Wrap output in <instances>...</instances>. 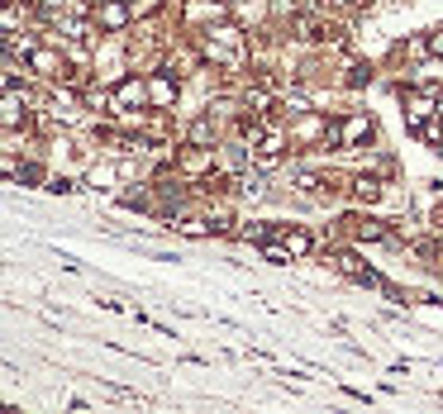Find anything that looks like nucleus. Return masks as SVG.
<instances>
[{
	"label": "nucleus",
	"instance_id": "nucleus-1",
	"mask_svg": "<svg viewBox=\"0 0 443 414\" xmlns=\"http://www.w3.org/2000/svg\"><path fill=\"white\" fill-rule=\"evenodd\" d=\"M205 48H210V57L224 62V67H238V62H243V48H238V34H233V29H210Z\"/></svg>",
	"mask_w": 443,
	"mask_h": 414
},
{
	"label": "nucleus",
	"instance_id": "nucleus-2",
	"mask_svg": "<svg viewBox=\"0 0 443 414\" xmlns=\"http://www.w3.org/2000/svg\"><path fill=\"white\" fill-rule=\"evenodd\" d=\"M362 138H372V119H367V114H353V119L338 124V143H343V148H353V143H362Z\"/></svg>",
	"mask_w": 443,
	"mask_h": 414
},
{
	"label": "nucleus",
	"instance_id": "nucleus-3",
	"mask_svg": "<svg viewBox=\"0 0 443 414\" xmlns=\"http://www.w3.org/2000/svg\"><path fill=\"white\" fill-rule=\"evenodd\" d=\"M96 19H101L105 29H124V24H129V10H124V0H101V5H96Z\"/></svg>",
	"mask_w": 443,
	"mask_h": 414
},
{
	"label": "nucleus",
	"instance_id": "nucleus-4",
	"mask_svg": "<svg viewBox=\"0 0 443 414\" xmlns=\"http://www.w3.org/2000/svg\"><path fill=\"white\" fill-rule=\"evenodd\" d=\"M143 101H153L143 81H124V86L114 91V105H119V109H129V105H143Z\"/></svg>",
	"mask_w": 443,
	"mask_h": 414
},
{
	"label": "nucleus",
	"instance_id": "nucleus-5",
	"mask_svg": "<svg viewBox=\"0 0 443 414\" xmlns=\"http://www.w3.org/2000/svg\"><path fill=\"white\" fill-rule=\"evenodd\" d=\"M29 62H34L43 77H62V72H67V67H62V57H58V53H48V48H34V53H29Z\"/></svg>",
	"mask_w": 443,
	"mask_h": 414
},
{
	"label": "nucleus",
	"instance_id": "nucleus-6",
	"mask_svg": "<svg viewBox=\"0 0 443 414\" xmlns=\"http://www.w3.org/2000/svg\"><path fill=\"white\" fill-rule=\"evenodd\" d=\"M353 200L377 205V200H381V181H377V177H357V181H353Z\"/></svg>",
	"mask_w": 443,
	"mask_h": 414
},
{
	"label": "nucleus",
	"instance_id": "nucleus-7",
	"mask_svg": "<svg viewBox=\"0 0 443 414\" xmlns=\"http://www.w3.org/2000/svg\"><path fill=\"white\" fill-rule=\"evenodd\" d=\"M238 191H243L248 200H262V196H267V177H262V167L248 172V177H238Z\"/></svg>",
	"mask_w": 443,
	"mask_h": 414
},
{
	"label": "nucleus",
	"instance_id": "nucleus-8",
	"mask_svg": "<svg viewBox=\"0 0 443 414\" xmlns=\"http://www.w3.org/2000/svg\"><path fill=\"white\" fill-rule=\"evenodd\" d=\"M348 224H353V233H357L362 243H381V238H386V229H381L377 219H348Z\"/></svg>",
	"mask_w": 443,
	"mask_h": 414
},
{
	"label": "nucleus",
	"instance_id": "nucleus-9",
	"mask_svg": "<svg viewBox=\"0 0 443 414\" xmlns=\"http://www.w3.org/2000/svg\"><path fill=\"white\" fill-rule=\"evenodd\" d=\"M177 229H181L186 238H210V233H215V229H224V224H205V219H181Z\"/></svg>",
	"mask_w": 443,
	"mask_h": 414
},
{
	"label": "nucleus",
	"instance_id": "nucleus-10",
	"mask_svg": "<svg viewBox=\"0 0 443 414\" xmlns=\"http://www.w3.org/2000/svg\"><path fill=\"white\" fill-rule=\"evenodd\" d=\"M281 243H286L296 257H305V253H310V233H301V229H286V238H281Z\"/></svg>",
	"mask_w": 443,
	"mask_h": 414
},
{
	"label": "nucleus",
	"instance_id": "nucleus-11",
	"mask_svg": "<svg viewBox=\"0 0 443 414\" xmlns=\"http://www.w3.org/2000/svg\"><path fill=\"white\" fill-rule=\"evenodd\" d=\"M148 96H153V105H172V96H177V91H172V81H167V77H157V81L148 86Z\"/></svg>",
	"mask_w": 443,
	"mask_h": 414
},
{
	"label": "nucleus",
	"instance_id": "nucleus-12",
	"mask_svg": "<svg viewBox=\"0 0 443 414\" xmlns=\"http://www.w3.org/2000/svg\"><path fill=\"white\" fill-rule=\"evenodd\" d=\"M191 138H196V143H210V138H215V119H201V124L191 129Z\"/></svg>",
	"mask_w": 443,
	"mask_h": 414
},
{
	"label": "nucleus",
	"instance_id": "nucleus-13",
	"mask_svg": "<svg viewBox=\"0 0 443 414\" xmlns=\"http://www.w3.org/2000/svg\"><path fill=\"white\" fill-rule=\"evenodd\" d=\"M86 181H91L96 191H105V186H110V181H114V172H110V167H96V172H91Z\"/></svg>",
	"mask_w": 443,
	"mask_h": 414
},
{
	"label": "nucleus",
	"instance_id": "nucleus-14",
	"mask_svg": "<svg viewBox=\"0 0 443 414\" xmlns=\"http://www.w3.org/2000/svg\"><path fill=\"white\" fill-rule=\"evenodd\" d=\"M48 191H53V196H72V191H77V186H72V181H67V177H53V181H48Z\"/></svg>",
	"mask_w": 443,
	"mask_h": 414
},
{
	"label": "nucleus",
	"instance_id": "nucleus-15",
	"mask_svg": "<svg viewBox=\"0 0 443 414\" xmlns=\"http://www.w3.org/2000/svg\"><path fill=\"white\" fill-rule=\"evenodd\" d=\"M425 48H429L434 57H443V29H439V34H429V38H425Z\"/></svg>",
	"mask_w": 443,
	"mask_h": 414
},
{
	"label": "nucleus",
	"instance_id": "nucleus-16",
	"mask_svg": "<svg viewBox=\"0 0 443 414\" xmlns=\"http://www.w3.org/2000/svg\"><path fill=\"white\" fill-rule=\"evenodd\" d=\"M38 5H43V10H58V5H67V0H38Z\"/></svg>",
	"mask_w": 443,
	"mask_h": 414
},
{
	"label": "nucleus",
	"instance_id": "nucleus-17",
	"mask_svg": "<svg viewBox=\"0 0 443 414\" xmlns=\"http://www.w3.org/2000/svg\"><path fill=\"white\" fill-rule=\"evenodd\" d=\"M333 5H357V0H333Z\"/></svg>",
	"mask_w": 443,
	"mask_h": 414
}]
</instances>
